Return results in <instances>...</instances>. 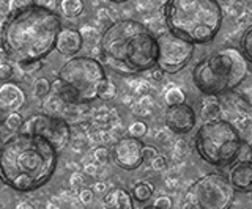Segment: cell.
I'll return each instance as SVG.
<instances>
[{
	"label": "cell",
	"mask_w": 252,
	"mask_h": 209,
	"mask_svg": "<svg viewBox=\"0 0 252 209\" xmlns=\"http://www.w3.org/2000/svg\"><path fill=\"white\" fill-rule=\"evenodd\" d=\"M62 30L60 16L43 5L10 13L0 32V46L8 60L26 69L39 65L55 49Z\"/></svg>",
	"instance_id": "1"
},
{
	"label": "cell",
	"mask_w": 252,
	"mask_h": 209,
	"mask_svg": "<svg viewBox=\"0 0 252 209\" xmlns=\"http://www.w3.org/2000/svg\"><path fill=\"white\" fill-rule=\"evenodd\" d=\"M59 150L47 138L18 131L0 146V181L18 192H33L51 181Z\"/></svg>",
	"instance_id": "2"
},
{
	"label": "cell",
	"mask_w": 252,
	"mask_h": 209,
	"mask_svg": "<svg viewBox=\"0 0 252 209\" xmlns=\"http://www.w3.org/2000/svg\"><path fill=\"white\" fill-rule=\"evenodd\" d=\"M102 63L118 74L145 73L158 63V38L144 22L118 19L101 35Z\"/></svg>",
	"instance_id": "3"
},
{
	"label": "cell",
	"mask_w": 252,
	"mask_h": 209,
	"mask_svg": "<svg viewBox=\"0 0 252 209\" xmlns=\"http://www.w3.org/2000/svg\"><path fill=\"white\" fill-rule=\"evenodd\" d=\"M161 14L170 32L194 44L211 43L224 19L218 0H167Z\"/></svg>",
	"instance_id": "4"
},
{
	"label": "cell",
	"mask_w": 252,
	"mask_h": 209,
	"mask_svg": "<svg viewBox=\"0 0 252 209\" xmlns=\"http://www.w3.org/2000/svg\"><path fill=\"white\" fill-rule=\"evenodd\" d=\"M248 60L236 48L213 51L207 58L195 65L192 71L194 85L203 95H225L246 80Z\"/></svg>",
	"instance_id": "5"
},
{
	"label": "cell",
	"mask_w": 252,
	"mask_h": 209,
	"mask_svg": "<svg viewBox=\"0 0 252 209\" xmlns=\"http://www.w3.org/2000/svg\"><path fill=\"white\" fill-rule=\"evenodd\" d=\"M243 138L233 123L227 120L205 121L194 138L202 160L213 167H227L238 159Z\"/></svg>",
	"instance_id": "6"
},
{
	"label": "cell",
	"mask_w": 252,
	"mask_h": 209,
	"mask_svg": "<svg viewBox=\"0 0 252 209\" xmlns=\"http://www.w3.org/2000/svg\"><path fill=\"white\" fill-rule=\"evenodd\" d=\"M59 77L77 93L81 104H89L98 99L101 88L107 82L104 65L87 55H74L65 61L60 68Z\"/></svg>",
	"instance_id": "7"
},
{
	"label": "cell",
	"mask_w": 252,
	"mask_h": 209,
	"mask_svg": "<svg viewBox=\"0 0 252 209\" xmlns=\"http://www.w3.org/2000/svg\"><path fill=\"white\" fill-rule=\"evenodd\" d=\"M235 200V187L222 173H208L191 184L181 208L225 209Z\"/></svg>",
	"instance_id": "8"
},
{
	"label": "cell",
	"mask_w": 252,
	"mask_h": 209,
	"mask_svg": "<svg viewBox=\"0 0 252 209\" xmlns=\"http://www.w3.org/2000/svg\"><path fill=\"white\" fill-rule=\"evenodd\" d=\"M158 38V63L167 74H177L183 69L194 57L195 44L175 35L170 30H164Z\"/></svg>",
	"instance_id": "9"
},
{
	"label": "cell",
	"mask_w": 252,
	"mask_h": 209,
	"mask_svg": "<svg viewBox=\"0 0 252 209\" xmlns=\"http://www.w3.org/2000/svg\"><path fill=\"white\" fill-rule=\"evenodd\" d=\"M21 131L33 132L47 138L55 148L63 151L71 142V128L68 121L55 113H38L24 121Z\"/></svg>",
	"instance_id": "10"
},
{
	"label": "cell",
	"mask_w": 252,
	"mask_h": 209,
	"mask_svg": "<svg viewBox=\"0 0 252 209\" xmlns=\"http://www.w3.org/2000/svg\"><path fill=\"white\" fill-rule=\"evenodd\" d=\"M144 143L140 142V138L136 137H120L114 143V148L110 151V157H112L114 164L118 168H123L126 172H132L137 170L144 164V154H142Z\"/></svg>",
	"instance_id": "11"
},
{
	"label": "cell",
	"mask_w": 252,
	"mask_h": 209,
	"mask_svg": "<svg viewBox=\"0 0 252 209\" xmlns=\"http://www.w3.org/2000/svg\"><path fill=\"white\" fill-rule=\"evenodd\" d=\"M164 121L173 134H188L195 126V112L192 105L188 103H181L175 105H169L164 113Z\"/></svg>",
	"instance_id": "12"
},
{
	"label": "cell",
	"mask_w": 252,
	"mask_h": 209,
	"mask_svg": "<svg viewBox=\"0 0 252 209\" xmlns=\"http://www.w3.org/2000/svg\"><path fill=\"white\" fill-rule=\"evenodd\" d=\"M26 104V93L14 82H5L0 85V112H19Z\"/></svg>",
	"instance_id": "13"
},
{
	"label": "cell",
	"mask_w": 252,
	"mask_h": 209,
	"mask_svg": "<svg viewBox=\"0 0 252 209\" xmlns=\"http://www.w3.org/2000/svg\"><path fill=\"white\" fill-rule=\"evenodd\" d=\"M84 46V38L81 30L76 28H62L57 36V43H55V49H57L62 55L66 57H74L76 53L82 49Z\"/></svg>",
	"instance_id": "14"
},
{
	"label": "cell",
	"mask_w": 252,
	"mask_h": 209,
	"mask_svg": "<svg viewBox=\"0 0 252 209\" xmlns=\"http://www.w3.org/2000/svg\"><path fill=\"white\" fill-rule=\"evenodd\" d=\"M235 190L252 193V160H238L230 170L228 176Z\"/></svg>",
	"instance_id": "15"
},
{
	"label": "cell",
	"mask_w": 252,
	"mask_h": 209,
	"mask_svg": "<svg viewBox=\"0 0 252 209\" xmlns=\"http://www.w3.org/2000/svg\"><path fill=\"white\" fill-rule=\"evenodd\" d=\"M132 193L128 190H125L122 187L112 189L110 192L106 193L104 200H102V205L104 208H117V209H131L134 208V201H132Z\"/></svg>",
	"instance_id": "16"
},
{
	"label": "cell",
	"mask_w": 252,
	"mask_h": 209,
	"mask_svg": "<svg viewBox=\"0 0 252 209\" xmlns=\"http://www.w3.org/2000/svg\"><path fill=\"white\" fill-rule=\"evenodd\" d=\"M52 95L57 96L60 101H63L65 105H73V104H81L79 103V96L77 93L69 87L68 83L63 82L60 77H57L54 82H52Z\"/></svg>",
	"instance_id": "17"
},
{
	"label": "cell",
	"mask_w": 252,
	"mask_h": 209,
	"mask_svg": "<svg viewBox=\"0 0 252 209\" xmlns=\"http://www.w3.org/2000/svg\"><path fill=\"white\" fill-rule=\"evenodd\" d=\"M222 115V105L216 99V96L213 95H205V99L202 101V107H200V118L202 121H213L220 118Z\"/></svg>",
	"instance_id": "18"
},
{
	"label": "cell",
	"mask_w": 252,
	"mask_h": 209,
	"mask_svg": "<svg viewBox=\"0 0 252 209\" xmlns=\"http://www.w3.org/2000/svg\"><path fill=\"white\" fill-rule=\"evenodd\" d=\"M60 8L66 18H77L84 11V0H62Z\"/></svg>",
	"instance_id": "19"
},
{
	"label": "cell",
	"mask_w": 252,
	"mask_h": 209,
	"mask_svg": "<svg viewBox=\"0 0 252 209\" xmlns=\"http://www.w3.org/2000/svg\"><path fill=\"white\" fill-rule=\"evenodd\" d=\"M238 43H240V51L243 52V55L246 57L248 63H252V24L244 28Z\"/></svg>",
	"instance_id": "20"
},
{
	"label": "cell",
	"mask_w": 252,
	"mask_h": 209,
	"mask_svg": "<svg viewBox=\"0 0 252 209\" xmlns=\"http://www.w3.org/2000/svg\"><path fill=\"white\" fill-rule=\"evenodd\" d=\"M131 193H132V197L136 201H139V203H145V201H148L153 197V187H152V184L140 181V183L134 184Z\"/></svg>",
	"instance_id": "21"
},
{
	"label": "cell",
	"mask_w": 252,
	"mask_h": 209,
	"mask_svg": "<svg viewBox=\"0 0 252 209\" xmlns=\"http://www.w3.org/2000/svg\"><path fill=\"white\" fill-rule=\"evenodd\" d=\"M164 101L167 103V105H175V104L186 103V93H185L183 88L175 87V85H170L169 88H165Z\"/></svg>",
	"instance_id": "22"
},
{
	"label": "cell",
	"mask_w": 252,
	"mask_h": 209,
	"mask_svg": "<svg viewBox=\"0 0 252 209\" xmlns=\"http://www.w3.org/2000/svg\"><path fill=\"white\" fill-rule=\"evenodd\" d=\"M32 90H33L35 98H38V99L46 98L52 91V82L49 79H46V77H38V79L33 82Z\"/></svg>",
	"instance_id": "23"
},
{
	"label": "cell",
	"mask_w": 252,
	"mask_h": 209,
	"mask_svg": "<svg viewBox=\"0 0 252 209\" xmlns=\"http://www.w3.org/2000/svg\"><path fill=\"white\" fill-rule=\"evenodd\" d=\"M81 33H82V38H84V43L89 44V48H98V46H99L102 33H99L96 28L85 26V27L81 28Z\"/></svg>",
	"instance_id": "24"
},
{
	"label": "cell",
	"mask_w": 252,
	"mask_h": 209,
	"mask_svg": "<svg viewBox=\"0 0 252 209\" xmlns=\"http://www.w3.org/2000/svg\"><path fill=\"white\" fill-rule=\"evenodd\" d=\"M22 125H24V118H22V115L19 112L8 113L5 121H3V126L8 131H13V132H18V131H21Z\"/></svg>",
	"instance_id": "25"
},
{
	"label": "cell",
	"mask_w": 252,
	"mask_h": 209,
	"mask_svg": "<svg viewBox=\"0 0 252 209\" xmlns=\"http://www.w3.org/2000/svg\"><path fill=\"white\" fill-rule=\"evenodd\" d=\"M188 154V143L185 140H175L173 142V146H172V156H173V160L175 162H183L185 157Z\"/></svg>",
	"instance_id": "26"
},
{
	"label": "cell",
	"mask_w": 252,
	"mask_h": 209,
	"mask_svg": "<svg viewBox=\"0 0 252 209\" xmlns=\"http://www.w3.org/2000/svg\"><path fill=\"white\" fill-rule=\"evenodd\" d=\"M233 125L236 126L238 131H244V132H249L252 129V115H249L248 112H240L238 117L235 118Z\"/></svg>",
	"instance_id": "27"
},
{
	"label": "cell",
	"mask_w": 252,
	"mask_h": 209,
	"mask_svg": "<svg viewBox=\"0 0 252 209\" xmlns=\"http://www.w3.org/2000/svg\"><path fill=\"white\" fill-rule=\"evenodd\" d=\"M131 85H132V88H134V93L139 95V96H142V95H152V91H153V83L150 82V80H147V79H144V80H134V82H131Z\"/></svg>",
	"instance_id": "28"
},
{
	"label": "cell",
	"mask_w": 252,
	"mask_h": 209,
	"mask_svg": "<svg viewBox=\"0 0 252 209\" xmlns=\"http://www.w3.org/2000/svg\"><path fill=\"white\" fill-rule=\"evenodd\" d=\"M147 132H148V126H147V123H144V121H134L132 125L128 128V134L131 137H136V138L145 137Z\"/></svg>",
	"instance_id": "29"
},
{
	"label": "cell",
	"mask_w": 252,
	"mask_h": 209,
	"mask_svg": "<svg viewBox=\"0 0 252 209\" xmlns=\"http://www.w3.org/2000/svg\"><path fill=\"white\" fill-rule=\"evenodd\" d=\"M115 96H117V85L114 82L107 80L104 83V87H102L101 91H99V99H102V101H112Z\"/></svg>",
	"instance_id": "30"
},
{
	"label": "cell",
	"mask_w": 252,
	"mask_h": 209,
	"mask_svg": "<svg viewBox=\"0 0 252 209\" xmlns=\"http://www.w3.org/2000/svg\"><path fill=\"white\" fill-rule=\"evenodd\" d=\"M93 159L96 164L104 165L107 164V160L110 159V151L106 148V146H98V148L93 150Z\"/></svg>",
	"instance_id": "31"
},
{
	"label": "cell",
	"mask_w": 252,
	"mask_h": 209,
	"mask_svg": "<svg viewBox=\"0 0 252 209\" xmlns=\"http://www.w3.org/2000/svg\"><path fill=\"white\" fill-rule=\"evenodd\" d=\"M145 79L150 80L152 83H159L164 79V71L158 66L152 68V69H148V71H145Z\"/></svg>",
	"instance_id": "32"
},
{
	"label": "cell",
	"mask_w": 252,
	"mask_h": 209,
	"mask_svg": "<svg viewBox=\"0 0 252 209\" xmlns=\"http://www.w3.org/2000/svg\"><path fill=\"white\" fill-rule=\"evenodd\" d=\"M172 131L165 126V128H159V129H156V132H155V138L159 143L165 145L167 142H172Z\"/></svg>",
	"instance_id": "33"
},
{
	"label": "cell",
	"mask_w": 252,
	"mask_h": 209,
	"mask_svg": "<svg viewBox=\"0 0 252 209\" xmlns=\"http://www.w3.org/2000/svg\"><path fill=\"white\" fill-rule=\"evenodd\" d=\"M32 5H35V0H10V13L26 10Z\"/></svg>",
	"instance_id": "34"
},
{
	"label": "cell",
	"mask_w": 252,
	"mask_h": 209,
	"mask_svg": "<svg viewBox=\"0 0 252 209\" xmlns=\"http://www.w3.org/2000/svg\"><path fill=\"white\" fill-rule=\"evenodd\" d=\"M238 160H252V143L243 142L238 153Z\"/></svg>",
	"instance_id": "35"
},
{
	"label": "cell",
	"mask_w": 252,
	"mask_h": 209,
	"mask_svg": "<svg viewBox=\"0 0 252 209\" xmlns=\"http://www.w3.org/2000/svg\"><path fill=\"white\" fill-rule=\"evenodd\" d=\"M172 206H173V201L167 195H159L153 203V208H158V209H169Z\"/></svg>",
	"instance_id": "36"
},
{
	"label": "cell",
	"mask_w": 252,
	"mask_h": 209,
	"mask_svg": "<svg viewBox=\"0 0 252 209\" xmlns=\"http://www.w3.org/2000/svg\"><path fill=\"white\" fill-rule=\"evenodd\" d=\"M150 164H152V170H156V172H162V170L167 168V159L158 154V156L152 162H150Z\"/></svg>",
	"instance_id": "37"
},
{
	"label": "cell",
	"mask_w": 252,
	"mask_h": 209,
	"mask_svg": "<svg viewBox=\"0 0 252 209\" xmlns=\"http://www.w3.org/2000/svg\"><path fill=\"white\" fill-rule=\"evenodd\" d=\"M131 112L136 115V117H150V115H152V110L147 109L144 105H140L139 103L131 104Z\"/></svg>",
	"instance_id": "38"
},
{
	"label": "cell",
	"mask_w": 252,
	"mask_h": 209,
	"mask_svg": "<svg viewBox=\"0 0 252 209\" xmlns=\"http://www.w3.org/2000/svg\"><path fill=\"white\" fill-rule=\"evenodd\" d=\"M164 184H165V187H167L169 190H177L180 187V178L175 176V175H169V176H165V180H164Z\"/></svg>",
	"instance_id": "39"
},
{
	"label": "cell",
	"mask_w": 252,
	"mask_h": 209,
	"mask_svg": "<svg viewBox=\"0 0 252 209\" xmlns=\"http://www.w3.org/2000/svg\"><path fill=\"white\" fill-rule=\"evenodd\" d=\"M142 154H144V160L147 162V160H150L152 162L158 154V150L155 148V146H152V145H144V148H142Z\"/></svg>",
	"instance_id": "40"
},
{
	"label": "cell",
	"mask_w": 252,
	"mask_h": 209,
	"mask_svg": "<svg viewBox=\"0 0 252 209\" xmlns=\"http://www.w3.org/2000/svg\"><path fill=\"white\" fill-rule=\"evenodd\" d=\"M93 195H94L93 189H82L79 192V200H81L82 205H90L93 201Z\"/></svg>",
	"instance_id": "41"
},
{
	"label": "cell",
	"mask_w": 252,
	"mask_h": 209,
	"mask_svg": "<svg viewBox=\"0 0 252 209\" xmlns=\"http://www.w3.org/2000/svg\"><path fill=\"white\" fill-rule=\"evenodd\" d=\"M13 76V66L10 63H2L0 65V80H8Z\"/></svg>",
	"instance_id": "42"
},
{
	"label": "cell",
	"mask_w": 252,
	"mask_h": 209,
	"mask_svg": "<svg viewBox=\"0 0 252 209\" xmlns=\"http://www.w3.org/2000/svg\"><path fill=\"white\" fill-rule=\"evenodd\" d=\"M137 103H139L140 105H144V107H147V109H150V110H153L155 101H153L152 95H142V96L139 98V101H137Z\"/></svg>",
	"instance_id": "43"
},
{
	"label": "cell",
	"mask_w": 252,
	"mask_h": 209,
	"mask_svg": "<svg viewBox=\"0 0 252 209\" xmlns=\"http://www.w3.org/2000/svg\"><path fill=\"white\" fill-rule=\"evenodd\" d=\"M84 176L79 175V173H74L73 176H71V185H73L74 189H79L81 185H84Z\"/></svg>",
	"instance_id": "44"
},
{
	"label": "cell",
	"mask_w": 252,
	"mask_h": 209,
	"mask_svg": "<svg viewBox=\"0 0 252 209\" xmlns=\"http://www.w3.org/2000/svg\"><path fill=\"white\" fill-rule=\"evenodd\" d=\"M98 19L101 21V22H109V24H112V19H110V14H109V11L107 10H104V8H101L99 11H98Z\"/></svg>",
	"instance_id": "45"
},
{
	"label": "cell",
	"mask_w": 252,
	"mask_h": 209,
	"mask_svg": "<svg viewBox=\"0 0 252 209\" xmlns=\"http://www.w3.org/2000/svg\"><path fill=\"white\" fill-rule=\"evenodd\" d=\"M136 10L137 11H142V13H148V11H152V5H147L144 0H139L137 5H136Z\"/></svg>",
	"instance_id": "46"
},
{
	"label": "cell",
	"mask_w": 252,
	"mask_h": 209,
	"mask_svg": "<svg viewBox=\"0 0 252 209\" xmlns=\"http://www.w3.org/2000/svg\"><path fill=\"white\" fill-rule=\"evenodd\" d=\"M94 192H98V193H106L107 192V184L104 181H98L96 184H94V187H93Z\"/></svg>",
	"instance_id": "47"
},
{
	"label": "cell",
	"mask_w": 252,
	"mask_h": 209,
	"mask_svg": "<svg viewBox=\"0 0 252 209\" xmlns=\"http://www.w3.org/2000/svg\"><path fill=\"white\" fill-rule=\"evenodd\" d=\"M232 6H233V8H235L236 11H238V14H241V13L246 11V6H244V2H243V0H235V2L232 3Z\"/></svg>",
	"instance_id": "48"
},
{
	"label": "cell",
	"mask_w": 252,
	"mask_h": 209,
	"mask_svg": "<svg viewBox=\"0 0 252 209\" xmlns=\"http://www.w3.org/2000/svg\"><path fill=\"white\" fill-rule=\"evenodd\" d=\"M85 172L89 173V175H96L98 173V167L94 165V164H89L85 167Z\"/></svg>",
	"instance_id": "49"
},
{
	"label": "cell",
	"mask_w": 252,
	"mask_h": 209,
	"mask_svg": "<svg viewBox=\"0 0 252 209\" xmlns=\"http://www.w3.org/2000/svg\"><path fill=\"white\" fill-rule=\"evenodd\" d=\"M123 103H125V104H132V103H134V99H132L131 96H125V98H123Z\"/></svg>",
	"instance_id": "50"
},
{
	"label": "cell",
	"mask_w": 252,
	"mask_h": 209,
	"mask_svg": "<svg viewBox=\"0 0 252 209\" xmlns=\"http://www.w3.org/2000/svg\"><path fill=\"white\" fill-rule=\"evenodd\" d=\"M109 2H112V3H126V2H129V0H109Z\"/></svg>",
	"instance_id": "51"
},
{
	"label": "cell",
	"mask_w": 252,
	"mask_h": 209,
	"mask_svg": "<svg viewBox=\"0 0 252 209\" xmlns=\"http://www.w3.org/2000/svg\"><path fill=\"white\" fill-rule=\"evenodd\" d=\"M2 125H3V121H2V118H0V128H2Z\"/></svg>",
	"instance_id": "52"
}]
</instances>
